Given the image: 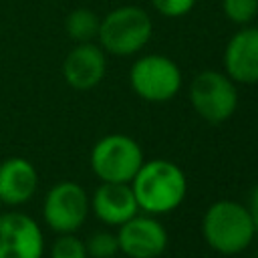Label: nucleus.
Instances as JSON below:
<instances>
[{"label":"nucleus","instance_id":"f257e3e1","mask_svg":"<svg viewBox=\"0 0 258 258\" xmlns=\"http://www.w3.org/2000/svg\"><path fill=\"white\" fill-rule=\"evenodd\" d=\"M129 185L135 194L139 210L151 216L177 210L187 194V179L183 169L169 159L143 161Z\"/></svg>","mask_w":258,"mask_h":258},{"label":"nucleus","instance_id":"f03ea898","mask_svg":"<svg viewBox=\"0 0 258 258\" xmlns=\"http://www.w3.org/2000/svg\"><path fill=\"white\" fill-rule=\"evenodd\" d=\"M202 236L206 244L226 256L244 252L254 236L256 226L246 206L234 200L214 202L202 218Z\"/></svg>","mask_w":258,"mask_h":258},{"label":"nucleus","instance_id":"7ed1b4c3","mask_svg":"<svg viewBox=\"0 0 258 258\" xmlns=\"http://www.w3.org/2000/svg\"><path fill=\"white\" fill-rule=\"evenodd\" d=\"M153 34L151 16L141 6H119L107 12L99 24V46L115 56L137 54Z\"/></svg>","mask_w":258,"mask_h":258},{"label":"nucleus","instance_id":"20e7f679","mask_svg":"<svg viewBox=\"0 0 258 258\" xmlns=\"http://www.w3.org/2000/svg\"><path fill=\"white\" fill-rule=\"evenodd\" d=\"M143 161L139 143L121 133L105 135L91 149V169L101 181L129 183Z\"/></svg>","mask_w":258,"mask_h":258},{"label":"nucleus","instance_id":"39448f33","mask_svg":"<svg viewBox=\"0 0 258 258\" xmlns=\"http://www.w3.org/2000/svg\"><path fill=\"white\" fill-rule=\"evenodd\" d=\"M181 71L177 62L165 54L139 56L129 71V85L137 97L149 103L171 101L181 89Z\"/></svg>","mask_w":258,"mask_h":258},{"label":"nucleus","instance_id":"423d86ee","mask_svg":"<svg viewBox=\"0 0 258 258\" xmlns=\"http://www.w3.org/2000/svg\"><path fill=\"white\" fill-rule=\"evenodd\" d=\"M189 103L194 111L208 123L230 119L238 107L236 83L220 71H202L189 85Z\"/></svg>","mask_w":258,"mask_h":258},{"label":"nucleus","instance_id":"0eeeda50","mask_svg":"<svg viewBox=\"0 0 258 258\" xmlns=\"http://www.w3.org/2000/svg\"><path fill=\"white\" fill-rule=\"evenodd\" d=\"M91 210L87 191L75 181H60L52 185L44 198L42 216L50 230L58 234L77 232Z\"/></svg>","mask_w":258,"mask_h":258},{"label":"nucleus","instance_id":"6e6552de","mask_svg":"<svg viewBox=\"0 0 258 258\" xmlns=\"http://www.w3.org/2000/svg\"><path fill=\"white\" fill-rule=\"evenodd\" d=\"M117 228L119 252L129 258H159L167 248V232L151 214H135Z\"/></svg>","mask_w":258,"mask_h":258},{"label":"nucleus","instance_id":"1a4fd4ad","mask_svg":"<svg viewBox=\"0 0 258 258\" xmlns=\"http://www.w3.org/2000/svg\"><path fill=\"white\" fill-rule=\"evenodd\" d=\"M40 226L22 212H0V258H42Z\"/></svg>","mask_w":258,"mask_h":258},{"label":"nucleus","instance_id":"9d476101","mask_svg":"<svg viewBox=\"0 0 258 258\" xmlns=\"http://www.w3.org/2000/svg\"><path fill=\"white\" fill-rule=\"evenodd\" d=\"M224 73L240 85L258 83V28L242 26L224 48Z\"/></svg>","mask_w":258,"mask_h":258},{"label":"nucleus","instance_id":"9b49d317","mask_svg":"<svg viewBox=\"0 0 258 258\" xmlns=\"http://www.w3.org/2000/svg\"><path fill=\"white\" fill-rule=\"evenodd\" d=\"M107 71L105 50L95 42H77L73 50L64 56L62 77L69 87L77 91H89L97 87Z\"/></svg>","mask_w":258,"mask_h":258},{"label":"nucleus","instance_id":"f8f14e48","mask_svg":"<svg viewBox=\"0 0 258 258\" xmlns=\"http://www.w3.org/2000/svg\"><path fill=\"white\" fill-rule=\"evenodd\" d=\"M89 204L95 216L107 226H121L123 222L139 214V206L129 183L101 181Z\"/></svg>","mask_w":258,"mask_h":258},{"label":"nucleus","instance_id":"ddd939ff","mask_svg":"<svg viewBox=\"0 0 258 258\" xmlns=\"http://www.w3.org/2000/svg\"><path fill=\"white\" fill-rule=\"evenodd\" d=\"M38 187V173L24 157H8L0 163V202L20 206L28 202Z\"/></svg>","mask_w":258,"mask_h":258},{"label":"nucleus","instance_id":"4468645a","mask_svg":"<svg viewBox=\"0 0 258 258\" xmlns=\"http://www.w3.org/2000/svg\"><path fill=\"white\" fill-rule=\"evenodd\" d=\"M101 18L89 8H75L64 20V30L75 42H93L99 34Z\"/></svg>","mask_w":258,"mask_h":258},{"label":"nucleus","instance_id":"2eb2a0df","mask_svg":"<svg viewBox=\"0 0 258 258\" xmlns=\"http://www.w3.org/2000/svg\"><path fill=\"white\" fill-rule=\"evenodd\" d=\"M222 12L230 22L248 26L258 16V0H222Z\"/></svg>","mask_w":258,"mask_h":258},{"label":"nucleus","instance_id":"dca6fc26","mask_svg":"<svg viewBox=\"0 0 258 258\" xmlns=\"http://www.w3.org/2000/svg\"><path fill=\"white\" fill-rule=\"evenodd\" d=\"M85 246H87L89 258H113L119 252L117 234H111V232H97V234H93L85 242Z\"/></svg>","mask_w":258,"mask_h":258},{"label":"nucleus","instance_id":"f3484780","mask_svg":"<svg viewBox=\"0 0 258 258\" xmlns=\"http://www.w3.org/2000/svg\"><path fill=\"white\" fill-rule=\"evenodd\" d=\"M50 258H89L87 246L73 234H60L50 248Z\"/></svg>","mask_w":258,"mask_h":258},{"label":"nucleus","instance_id":"a211bd4d","mask_svg":"<svg viewBox=\"0 0 258 258\" xmlns=\"http://www.w3.org/2000/svg\"><path fill=\"white\" fill-rule=\"evenodd\" d=\"M151 6L167 18H179L194 10L196 0H151Z\"/></svg>","mask_w":258,"mask_h":258},{"label":"nucleus","instance_id":"6ab92c4d","mask_svg":"<svg viewBox=\"0 0 258 258\" xmlns=\"http://www.w3.org/2000/svg\"><path fill=\"white\" fill-rule=\"evenodd\" d=\"M248 212L252 216V222L256 226V234H258V185L252 189L250 194V204H248Z\"/></svg>","mask_w":258,"mask_h":258},{"label":"nucleus","instance_id":"aec40b11","mask_svg":"<svg viewBox=\"0 0 258 258\" xmlns=\"http://www.w3.org/2000/svg\"><path fill=\"white\" fill-rule=\"evenodd\" d=\"M0 206H2V202H0Z\"/></svg>","mask_w":258,"mask_h":258}]
</instances>
